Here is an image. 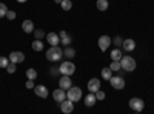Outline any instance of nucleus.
Returning <instances> with one entry per match:
<instances>
[{"label":"nucleus","mask_w":154,"mask_h":114,"mask_svg":"<svg viewBox=\"0 0 154 114\" xmlns=\"http://www.w3.org/2000/svg\"><path fill=\"white\" fill-rule=\"evenodd\" d=\"M34 93H35V96H38V97H42V99H46L48 97V88L45 86V85H35L34 86Z\"/></svg>","instance_id":"1a4fd4ad"},{"label":"nucleus","mask_w":154,"mask_h":114,"mask_svg":"<svg viewBox=\"0 0 154 114\" xmlns=\"http://www.w3.org/2000/svg\"><path fill=\"white\" fill-rule=\"evenodd\" d=\"M108 68H109L111 71H119V69H122V66H120V62H112Z\"/></svg>","instance_id":"cd10ccee"},{"label":"nucleus","mask_w":154,"mask_h":114,"mask_svg":"<svg viewBox=\"0 0 154 114\" xmlns=\"http://www.w3.org/2000/svg\"><path fill=\"white\" fill-rule=\"evenodd\" d=\"M6 12H8V8L5 3H0V19H3L6 17Z\"/></svg>","instance_id":"a878e982"},{"label":"nucleus","mask_w":154,"mask_h":114,"mask_svg":"<svg viewBox=\"0 0 154 114\" xmlns=\"http://www.w3.org/2000/svg\"><path fill=\"white\" fill-rule=\"evenodd\" d=\"M60 6H62L63 11H69V9L72 8V2H71V0H62Z\"/></svg>","instance_id":"5701e85b"},{"label":"nucleus","mask_w":154,"mask_h":114,"mask_svg":"<svg viewBox=\"0 0 154 114\" xmlns=\"http://www.w3.org/2000/svg\"><path fill=\"white\" fill-rule=\"evenodd\" d=\"M26 77H28L29 80H35V77H37V71L32 69V68L26 69Z\"/></svg>","instance_id":"393cba45"},{"label":"nucleus","mask_w":154,"mask_h":114,"mask_svg":"<svg viewBox=\"0 0 154 114\" xmlns=\"http://www.w3.org/2000/svg\"><path fill=\"white\" fill-rule=\"evenodd\" d=\"M22 29H23V32H26V34L34 32V23H32V20H23Z\"/></svg>","instance_id":"2eb2a0df"},{"label":"nucleus","mask_w":154,"mask_h":114,"mask_svg":"<svg viewBox=\"0 0 154 114\" xmlns=\"http://www.w3.org/2000/svg\"><path fill=\"white\" fill-rule=\"evenodd\" d=\"M66 99L71 100V102H79L82 99V90L79 86H71L66 93Z\"/></svg>","instance_id":"7ed1b4c3"},{"label":"nucleus","mask_w":154,"mask_h":114,"mask_svg":"<svg viewBox=\"0 0 154 114\" xmlns=\"http://www.w3.org/2000/svg\"><path fill=\"white\" fill-rule=\"evenodd\" d=\"M63 57V49L60 46H51L46 51V59L49 62H57Z\"/></svg>","instance_id":"f257e3e1"},{"label":"nucleus","mask_w":154,"mask_h":114,"mask_svg":"<svg viewBox=\"0 0 154 114\" xmlns=\"http://www.w3.org/2000/svg\"><path fill=\"white\" fill-rule=\"evenodd\" d=\"M96 94L93 93V94H88L86 97H85V106H94V103H96Z\"/></svg>","instance_id":"a211bd4d"},{"label":"nucleus","mask_w":154,"mask_h":114,"mask_svg":"<svg viewBox=\"0 0 154 114\" xmlns=\"http://www.w3.org/2000/svg\"><path fill=\"white\" fill-rule=\"evenodd\" d=\"M59 69H60L62 75H72L75 72V65L72 62H63L62 65L59 66Z\"/></svg>","instance_id":"20e7f679"},{"label":"nucleus","mask_w":154,"mask_h":114,"mask_svg":"<svg viewBox=\"0 0 154 114\" xmlns=\"http://www.w3.org/2000/svg\"><path fill=\"white\" fill-rule=\"evenodd\" d=\"M122 57H123V54H122L120 49L116 48V49H112V51H111V59H112V62H120Z\"/></svg>","instance_id":"6ab92c4d"},{"label":"nucleus","mask_w":154,"mask_h":114,"mask_svg":"<svg viewBox=\"0 0 154 114\" xmlns=\"http://www.w3.org/2000/svg\"><path fill=\"white\" fill-rule=\"evenodd\" d=\"M34 35H35V39H37V40H42V39H43V35H45V32H43L40 28H38V29H34Z\"/></svg>","instance_id":"c85d7f7f"},{"label":"nucleus","mask_w":154,"mask_h":114,"mask_svg":"<svg viewBox=\"0 0 154 114\" xmlns=\"http://www.w3.org/2000/svg\"><path fill=\"white\" fill-rule=\"evenodd\" d=\"M88 90H89V93H97L99 90H100V80L99 79H89V82H88Z\"/></svg>","instance_id":"f8f14e48"},{"label":"nucleus","mask_w":154,"mask_h":114,"mask_svg":"<svg viewBox=\"0 0 154 114\" xmlns=\"http://www.w3.org/2000/svg\"><path fill=\"white\" fill-rule=\"evenodd\" d=\"M25 60V54L22 53V51H12L11 54H9V62L11 63H22Z\"/></svg>","instance_id":"6e6552de"},{"label":"nucleus","mask_w":154,"mask_h":114,"mask_svg":"<svg viewBox=\"0 0 154 114\" xmlns=\"http://www.w3.org/2000/svg\"><path fill=\"white\" fill-rule=\"evenodd\" d=\"M120 66H122L123 71L131 72V71L136 69V60H134L133 57H130V56H123V57L120 59Z\"/></svg>","instance_id":"f03ea898"},{"label":"nucleus","mask_w":154,"mask_h":114,"mask_svg":"<svg viewBox=\"0 0 154 114\" xmlns=\"http://www.w3.org/2000/svg\"><path fill=\"white\" fill-rule=\"evenodd\" d=\"M122 46H123V49L125 51H133V49L136 48V42L133 40V39H126V40H123V43H122Z\"/></svg>","instance_id":"f3484780"},{"label":"nucleus","mask_w":154,"mask_h":114,"mask_svg":"<svg viewBox=\"0 0 154 114\" xmlns=\"http://www.w3.org/2000/svg\"><path fill=\"white\" fill-rule=\"evenodd\" d=\"M51 74L57 75V74H60V69H59V68H51Z\"/></svg>","instance_id":"f704fd0d"},{"label":"nucleus","mask_w":154,"mask_h":114,"mask_svg":"<svg viewBox=\"0 0 154 114\" xmlns=\"http://www.w3.org/2000/svg\"><path fill=\"white\" fill-rule=\"evenodd\" d=\"M25 86H26L28 90H31V88H34V86H35V85H34V80H29V79H28V82L25 83Z\"/></svg>","instance_id":"72a5a7b5"},{"label":"nucleus","mask_w":154,"mask_h":114,"mask_svg":"<svg viewBox=\"0 0 154 114\" xmlns=\"http://www.w3.org/2000/svg\"><path fill=\"white\" fill-rule=\"evenodd\" d=\"M109 83H111V86L114 88V90H123V88H125V80H123L122 75L111 77V79H109Z\"/></svg>","instance_id":"423d86ee"},{"label":"nucleus","mask_w":154,"mask_h":114,"mask_svg":"<svg viewBox=\"0 0 154 114\" xmlns=\"http://www.w3.org/2000/svg\"><path fill=\"white\" fill-rule=\"evenodd\" d=\"M16 69H17V68H16V63H11V62H9V65L6 66V71H8L9 74H12V72H16Z\"/></svg>","instance_id":"c756f323"},{"label":"nucleus","mask_w":154,"mask_h":114,"mask_svg":"<svg viewBox=\"0 0 154 114\" xmlns=\"http://www.w3.org/2000/svg\"><path fill=\"white\" fill-rule=\"evenodd\" d=\"M102 77H103L105 80H109L112 77V71L109 68H103V69H102Z\"/></svg>","instance_id":"b1692460"},{"label":"nucleus","mask_w":154,"mask_h":114,"mask_svg":"<svg viewBox=\"0 0 154 114\" xmlns=\"http://www.w3.org/2000/svg\"><path fill=\"white\" fill-rule=\"evenodd\" d=\"M134 114H140V112H134Z\"/></svg>","instance_id":"4c0bfd02"},{"label":"nucleus","mask_w":154,"mask_h":114,"mask_svg":"<svg viewBox=\"0 0 154 114\" xmlns=\"http://www.w3.org/2000/svg\"><path fill=\"white\" fill-rule=\"evenodd\" d=\"M8 65H9V59L2 56V57H0V68H5V69H6Z\"/></svg>","instance_id":"bb28decb"},{"label":"nucleus","mask_w":154,"mask_h":114,"mask_svg":"<svg viewBox=\"0 0 154 114\" xmlns=\"http://www.w3.org/2000/svg\"><path fill=\"white\" fill-rule=\"evenodd\" d=\"M72 109H74V102H71V100H68V99L60 102V111L63 114H69V112H72Z\"/></svg>","instance_id":"0eeeda50"},{"label":"nucleus","mask_w":154,"mask_h":114,"mask_svg":"<svg viewBox=\"0 0 154 114\" xmlns=\"http://www.w3.org/2000/svg\"><path fill=\"white\" fill-rule=\"evenodd\" d=\"M130 108L134 109L136 112H140L143 108H145V103H143V100L142 99H139V97H133L130 100Z\"/></svg>","instance_id":"39448f33"},{"label":"nucleus","mask_w":154,"mask_h":114,"mask_svg":"<svg viewBox=\"0 0 154 114\" xmlns=\"http://www.w3.org/2000/svg\"><path fill=\"white\" fill-rule=\"evenodd\" d=\"M63 56L68 57V59H74V57H75V49L71 48V46H66L65 51H63Z\"/></svg>","instance_id":"412c9836"},{"label":"nucleus","mask_w":154,"mask_h":114,"mask_svg":"<svg viewBox=\"0 0 154 114\" xmlns=\"http://www.w3.org/2000/svg\"><path fill=\"white\" fill-rule=\"evenodd\" d=\"M96 6H97L99 11H106L108 6H109V3H108V0H97Z\"/></svg>","instance_id":"aec40b11"},{"label":"nucleus","mask_w":154,"mask_h":114,"mask_svg":"<svg viewBox=\"0 0 154 114\" xmlns=\"http://www.w3.org/2000/svg\"><path fill=\"white\" fill-rule=\"evenodd\" d=\"M19 3H25V2H28V0H17Z\"/></svg>","instance_id":"c9c22d12"},{"label":"nucleus","mask_w":154,"mask_h":114,"mask_svg":"<svg viewBox=\"0 0 154 114\" xmlns=\"http://www.w3.org/2000/svg\"><path fill=\"white\" fill-rule=\"evenodd\" d=\"M59 85H60V88H62V90L68 91L69 88L72 86V80L69 79V75H62V79L59 80Z\"/></svg>","instance_id":"9d476101"},{"label":"nucleus","mask_w":154,"mask_h":114,"mask_svg":"<svg viewBox=\"0 0 154 114\" xmlns=\"http://www.w3.org/2000/svg\"><path fill=\"white\" fill-rule=\"evenodd\" d=\"M53 97H54V100L56 102H63V100L66 99V93H65V90H62V88H59V90H56V91H53Z\"/></svg>","instance_id":"4468645a"},{"label":"nucleus","mask_w":154,"mask_h":114,"mask_svg":"<svg viewBox=\"0 0 154 114\" xmlns=\"http://www.w3.org/2000/svg\"><path fill=\"white\" fill-rule=\"evenodd\" d=\"M59 37H60L62 45H71V42H72L71 35H69L66 31H60V32H59Z\"/></svg>","instance_id":"dca6fc26"},{"label":"nucleus","mask_w":154,"mask_h":114,"mask_svg":"<svg viewBox=\"0 0 154 114\" xmlns=\"http://www.w3.org/2000/svg\"><path fill=\"white\" fill-rule=\"evenodd\" d=\"M54 2H56V3H62V0H54Z\"/></svg>","instance_id":"e433bc0d"},{"label":"nucleus","mask_w":154,"mask_h":114,"mask_svg":"<svg viewBox=\"0 0 154 114\" xmlns=\"http://www.w3.org/2000/svg\"><path fill=\"white\" fill-rule=\"evenodd\" d=\"M6 19H8V20H14V19H16V12L8 9V12H6Z\"/></svg>","instance_id":"7c9ffc66"},{"label":"nucleus","mask_w":154,"mask_h":114,"mask_svg":"<svg viewBox=\"0 0 154 114\" xmlns=\"http://www.w3.org/2000/svg\"><path fill=\"white\" fill-rule=\"evenodd\" d=\"M46 40H48V43H49L51 46H59L60 37H59V34H56V32H49V34L46 35Z\"/></svg>","instance_id":"ddd939ff"},{"label":"nucleus","mask_w":154,"mask_h":114,"mask_svg":"<svg viewBox=\"0 0 154 114\" xmlns=\"http://www.w3.org/2000/svg\"><path fill=\"white\" fill-rule=\"evenodd\" d=\"M94 94H96V99H97V100H103V99H105V93L100 91V90H99L97 93H94Z\"/></svg>","instance_id":"2f4dec72"},{"label":"nucleus","mask_w":154,"mask_h":114,"mask_svg":"<svg viewBox=\"0 0 154 114\" xmlns=\"http://www.w3.org/2000/svg\"><path fill=\"white\" fill-rule=\"evenodd\" d=\"M114 43H116V46H122V43H123L122 37H114Z\"/></svg>","instance_id":"473e14b6"},{"label":"nucleus","mask_w":154,"mask_h":114,"mask_svg":"<svg viewBox=\"0 0 154 114\" xmlns=\"http://www.w3.org/2000/svg\"><path fill=\"white\" fill-rule=\"evenodd\" d=\"M31 46H32V49H34V51H42V49H43V42L35 39V40L32 42V45H31Z\"/></svg>","instance_id":"4be33fe9"},{"label":"nucleus","mask_w":154,"mask_h":114,"mask_svg":"<svg viewBox=\"0 0 154 114\" xmlns=\"http://www.w3.org/2000/svg\"><path fill=\"white\" fill-rule=\"evenodd\" d=\"M109 45H111V37L102 35L100 39H99V48L102 49V51H106V49L109 48Z\"/></svg>","instance_id":"9b49d317"}]
</instances>
